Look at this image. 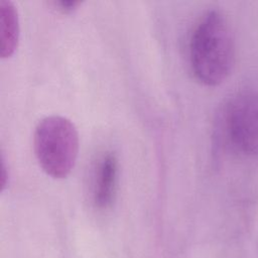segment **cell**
Instances as JSON below:
<instances>
[{
  "label": "cell",
  "mask_w": 258,
  "mask_h": 258,
  "mask_svg": "<svg viewBox=\"0 0 258 258\" xmlns=\"http://www.w3.org/2000/svg\"><path fill=\"white\" fill-rule=\"evenodd\" d=\"M33 149L39 166L53 178L67 177L79 152V133L75 124L61 116H49L36 126Z\"/></svg>",
  "instance_id": "3957f363"
},
{
  "label": "cell",
  "mask_w": 258,
  "mask_h": 258,
  "mask_svg": "<svg viewBox=\"0 0 258 258\" xmlns=\"http://www.w3.org/2000/svg\"><path fill=\"white\" fill-rule=\"evenodd\" d=\"M235 62V40L226 16L219 10L206 12L189 40V63L196 79L215 87L231 74Z\"/></svg>",
  "instance_id": "6da1fadb"
},
{
  "label": "cell",
  "mask_w": 258,
  "mask_h": 258,
  "mask_svg": "<svg viewBox=\"0 0 258 258\" xmlns=\"http://www.w3.org/2000/svg\"><path fill=\"white\" fill-rule=\"evenodd\" d=\"M118 181V160L114 153L102 156L95 173L93 201L97 208L107 209L115 200Z\"/></svg>",
  "instance_id": "277c9868"
},
{
  "label": "cell",
  "mask_w": 258,
  "mask_h": 258,
  "mask_svg": "<svg viewBox=\"0 0 258 258\" xmlns=\"http://www.w3.org/2000/svg\"><path fill=\"white\" fill-rule=\"evenodd\" d=\"M19 20L17 10L11 1H0V54L11 56L18 45Z\"/></svg>",
  "instance_id": "5b68a950"
},
{
  "label": "cell",
  "mask_w": 258,
  "mask_h": 258,
  "mask_svg": "<svg viewBox=\"0 0 258 258\" xmlns=\"http://www.w3.org/2000/svg\"><path fill=\"white\" fill-rule=\"evenodd\" d=\"M56 10H58L61 13H70L76 10L81 4V1H64V0H59V1H52L50 3Z\"/></svg>",
  "instance_id": "8992f818"
},
{
  "label": "cell",
  "mask_w": 258,
  "mask_h": 258,
  "mask_svg": "<svg viewBox=\"0 0 258 258\" xmlns=\"http://www.w3.org/2000/svg\"><path fill=\"white\" fill-rule=\"evenodd\" d=\"M213 138L223 154L258 159V92H237L220 105Z\"/></svg>",
  "instance_id": "7a4b0ae2"
}]
</instances>
